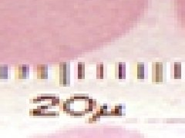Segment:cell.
Masks as SVG:
<instances>
[{
	"mask_svg": "<svg viewBox=\"0 0 185 138\" xmlns=\"http://www.w3.org/2000/svg\"><path fill=\"white\" fill-rule=\"evenodd\" d=\"M69 64L63 63L60 65V84L61 85H69Z\"/></svg>",
	"mask_w": 185,
	"mask_h": 138,
	"instance_id": "obj_1",
	"label": "cell"
},
{
	"mask_svg": "<svg viewBox=\"0 0 185 138\" xmlns=\"http://www.w3.org/2000/svg\"><path fill=\"white\" fill-rule=\"evenodd\" d=\"M29 72V68L27 66H21L16 68V78H25L28 77Z\"/></svg>",
	"mask_w": 185,
	"mask_h": 138,
	"instance_id": "obj_3",
	"label": "cell"
},
{
	"mask_svg": "<svg viewBox=\"0 0 185 138\" xmlns=\"http://www.w3.org/2000/svg\"><path fill=\"white\" fill-rule=\"evenodd\" d=\"M48 75V68L46 66H40L37 68V75L40 78H46Z\"/></svg>",
	"mask_w": 185,
	"mask_h": 138,
	"instance_id": "obj_5",
	"label": "cell"
},
{
	"mask_svg": "<svg viewBox=\"0 0 185 138\" xmlns=\"http://www.w3.org/2000/svg\"><path fill=\"white\" fill-rule=\"evenodd\" d=\"M121 107H115V112H116V114H121Z\"/></svg>",
	"mask_w": 185,
	"mask_h": 138,
	"instance_id": "obj_11",
	"label": "cell"
},
{
	"mask_svg": "<svg viewBox=\"0 0 185 138\" xmlns=\"http://www.w3.org/2000/svg\"><path fill=\"white\" fill-rule=\"evenodd\" d=\"M163 78V66L162 64L155 63L153 65V81L159 82Z\"/></svg>",
	"mask_w": 185,
	"mask_h": 138,
	"instance_id": "obj_2",
	"label": "cell"
},
{
	"mask_svg": "<svg viewBox=\"0 0 185 138\" xmlns=\"http://www.w3.org/2000/svg\"><path fill=\"white\" fill-rule=\"evenodd\" d=\"M8 68L7 67H1L0 68V78H6L8 77Z\"/></svg>",
	"mask_w": 185,
	"mask_h": 138,
	"instance_id": "obj_9",
	"label": "cell"
},
{
	"mask_svg": "<svg viewBox=\"0 0 185 138\" xmlns=\"http://www.w3.org/2000/svg\"><path fill=\"white\" fill-rule=\"evenodd\" d=\"M84 65L79 63L78 65V78H84Z\"/></svg>",
	"mask_w": 185,
	"mask_h": 138,
	"instance_id": "obj_8",
	"label": "cell"
},
{
	"mask_svg": "<svg viewBox=\"0 0 185 138\" xmlns=\"http://www.w3.org/2000/svg\"><path fill=\"white\" fill-rule=\"evenodd\" d=\"M104 75V67L103 65H97V77L100 78H103Z\"/></svg>",
	"mask_w": 185,
	"mask_h": 138,
	"instance_id": "obj_10",
	"label": "cell"
},
{
	"mask_svg": "<svg viewBox=\"0 0 185 138\" xmlns=\"http://www.w3.org/2000/svg\"><path fill=\"white\" fill-rule=\"evenodd\" d=\"M174 77L175 78H180V64L175 63L174 65Z\"/></svg>",
	"mask_w": 185,
	"mask_h": 138,
	"instance_id": "obj_7",
	"label": "cell"
},
{
	"mask_svg": "<svg viewBox=\"0 0 185 138\" xmlns=\"http://www.w3.org/2000/svg\"><path fill=\"white\" fill-rule=\"evenodd\" d=\"M137 77L139 79L144 77V66L143 64H137Z\"/></svg>",
	"mask_w": 185,
	"mask_h": 138,
	"instance_id": "obj_6",
	"label": "cell"
},
{
	"mask_svg": "<svg viewBox=\"0 0 185 138\" xmlns=\"http://www.w3.org/2000/svg\"><path fill=\"white\" fill-rule=\"evenodd\" d=\"M125 72H126V67L125 64L123 63H119L116 64V75L119 78H125Z\"/></svg>",
	"mask_w": 185,
	"mask_h": 138,
	"instance_id": "obj_4",
	"label": "cell"
}]
</instances>
